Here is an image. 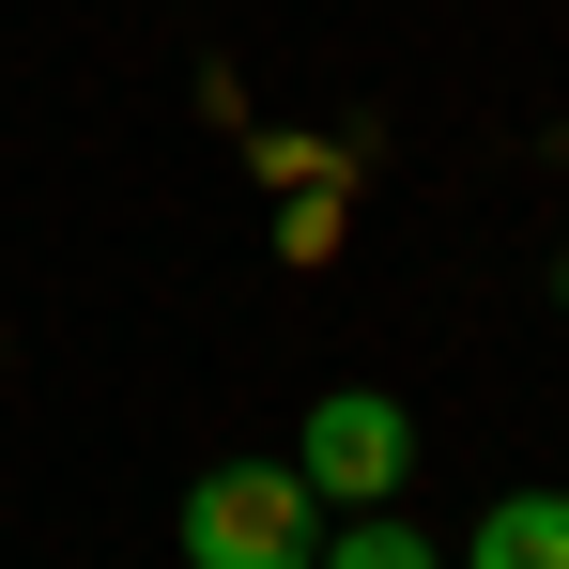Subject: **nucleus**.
Here are the masks:
<instances>
[{
	"instance_id": "nucleus-4",
	"label": "nucleus",
	"mask_w": 569,
	"mask_h": 569,
	"mask_svg": "<svg viewBox=\"0 0 569 569\" xmlns=\"http://www.w3.org/2000/svg\"><path fill=\"white\" fill-rule=\"evenodd\" d=\"M308 569H447V555H431V539H416L400 508H339V523H323V555H308Z\"/></svg>"
},
{
	"instance_id": "nucleus-5",
	"label": "nucleus",
	"mask_w": 569,
	"mask_h": 569,
	"mask_svg": "<svg viewBox=\"0 0 569 569\" xmlns=\"http://www.w3.org/2000/svg\"><path fill=\"white\" fill-rule=\"evenodd\" d=\"M555 308H569V247H555Z\"/></svg>"
},
{
	"instance_id": "nucleus-3",
	"label": "nucleus",
	"mask_w": 569,
	"mask_h": 569,
	"mask_svg": "<svg viewBox=\"0 0 569 569\" xmlns=\"http://www.w3.org/2000/svg\"><path fill=\"white\" fill-rule=\"evenodd\" d=\"M462 569H569V492H492Z\"/></svg>"
},
{
	"instance_id": "nucleus-1",
	"label": "nucleus",
	"mask_w": 569,
	"mask_h": 569,
	"mask_svg": "<svg viewBox=\"0 0 569 569\" xmlns=\"http://www.w3.org/2000/svg\"><path fill=\"white\" fill-rule=\"evenodd\" d=\"M170 539H186V569H308L323 555V492L292 462H216L170 508Z\"/></svg>"
},
{
	"instance_id": "nucleus-2",
	"label": "nucleus",
	"mask_w": 569,
	"mask_h": 569,
	"mask_svg": "<svg viewBox=\"0 0 569 569\" xmlns=\"http://www.w3.org/2000/svg\"><path fill=\"white\" fill-rule=\"evenodd\" d=\"M292 477H308L323 508H385V492L416 477V416H400L385 385H323L308 431H292Z\"/></svg>"
}]
</instances>
